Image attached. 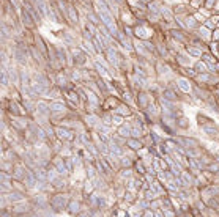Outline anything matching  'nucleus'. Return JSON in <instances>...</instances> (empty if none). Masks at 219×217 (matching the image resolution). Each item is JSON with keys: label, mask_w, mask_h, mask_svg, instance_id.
<instances>
[{"label": "nucleus", "mask_w": 219, "mask_h": 217, "mask_svg": "<svg viewBox=\"0 0 219 217\" xmlns=\"http://www.w3.org/2000/svg\"><path fill=\"white\" fill-rule=\"evenodd\" d=\"M21 19H22V25L26 29H33L36 25V20L33 19V16L30 14V11L26 7L21 8Z\"/></svg>", "instance_id": "nucleus-1"}, {"label": "nucleus", "mask_w": 219, "mask_h": 217, "mask_svg": "<svg viewBox=\"0 0 219 217\" xmlns=\"http://www.w3.org/2000/svg\"><path fill=\"white\" fill-rule=\"evenodd\" d=\"M27 173H29V170H27V168L26 167H24V164H16L14 165V170H13V178L16 179V181H24V178H26L27 176Z\"/></svg>", "instance_id": "nucleus-2"}, {"label": "nucleus", "mask_w": 219, "mask_h": 217, "mask_svg": "<svg viewBox=\"0 0 219 217\" xmlns=\"http://www.w3.org/2000/svg\"><path fill=\"white\" fill-rule=\"evenodd\" d=\"M3 195L7 197L8 203H13V205H16V203H21V201H24V200H26V197H24V194H22V192H17V190H11V192H8V194H3Z\"/></svg>", "instance_id": "nucleus-3"}, {"label": "nucleus", "mask_w": 219, "mask_h": 217, "mask_svg": "<svg viewBox=\"0 0 219 217\" xmlns=\"http://www.w3.org/2000/svg\"><path fill=\"white\" fill-rule=\"evenodd\" d=\"M54 167L57 168V172H58V175L60 176H68L69 175V170H68V167H66V164H65V159H60V157H55V160H54Z\"/></svg>", "instance_id": "nucleus-4"}, {"label": "nucleus", "mask_w": 219, "mask_h": 217, "mask_svg": "<svg viewBox=\"0 0 219 217\" xmlns=\"http://www.w3.org/2000/svg\"><path fill=\"white\" fill-rule=\"evenodd\" d=\"M200 128H202V131H203L208 137H211V138H216V137L219 135V129H217V128L214 126V123H211V121L202 124Z\"/></svg>", "instance_id": "nucleus-5"}, {"label": "nucleus", "mask_w": 219, "mask_h": 217, "mask_svg": "<svg viewBox=\"0 0 219 217\" xmlns=\"http://www.w3.org/2000/svg\"><path fill=\"white\" fill-rule=\"evenodd\" d=\"M63 195L62 194H58V195H54L52 197V200H51V206L54 208V209H66V200L65 198H62Z\"/></svg>", "instance_id": "nucleus-6"}, {"label": "nucleus", "mask_w": 219, "mask_h": 217, "mask_svg": "<svg viewBox=\"0 0 219 217\" xmlns=\"http://www.w3.org/2000/svg\"><path fill=\"white\" fill-rule=\"evenodd\" d=\"M66 16H68V20H71L72 24H77L79 17H77V10L74 8V5H66Z\"/></svg>", "instance_id": "nucleus-7"}, {"label": "nucleus", "mask_w": 219, "mask_h": 217, "mask_svg": "<svg viewBox=\"0 0 219 217\" xmlns=\"http://www.w3.org/2000/svg\"><path fill=\"white\" fill-rule=\"evenodd\" d=\"M55 132L58 134L57 137L63 142V140H72L74 138V135H72V132L69 131V129H65V128H57L55 129Z\"/></svg>", "instance_id": "nucleus-8"}, {"label": "nucleus", "mask_w": 219, "mask_h": 217, "mask_svg": "<svg viewBox=\"0 0 219 217\" xmlns=\"http://www.w3.org/2000/svg\"><path fill=\"white\" fill-rule=\"evenodd\" d=\"M49 109L54 113H60V112L66 110V104L63 101H52V102H49Z\"/></svg>", "instance_id": "nucleus-9"}, {"label": "nucleus", "mask_w": 219, "mask_h": 217, "mask_svg": "<svg viewBox=\"0 0 219 217\" xmlns=\"http://www.w3.org/2000/svg\"><path fill=\"white\" fill-rule=\"evenodd\" d=\"M134 33L139 36V39H140V41H148V39H150V36H151V33H150L148 30H145L142 25L136 27V29H134Z\"/></svg>", "instance_id": "nucleus-10"}, {"label": "nucleus", "mask_w": 219, "mask_h": 217, "mask_svg": "<svg viewBox=\"0 0 219 217\" xmlns=\"http://www.w3.org/2000/svg\"><path fill=\"white\" fill-rule=\"evenodd\" d=\"M131 131H133V128L129 126V124H126V123H123L120 128H118V134L117 135H120V137H123V138H128L129 135H131Z\"/></svg>", "instance_id": "nucleus-11"}, {"label": "nucleus", "mask_w": 219, "mask_h": 217, "mask_svg": "<svg viewBox=\"0 0 219 217\" xmlns=\"http://www.w3.org/2000/svg\"><path fill=\"white\" fill-rule=\"evenodd\" d=\"M66 209H68V212H69V214H74V215H77V214L81 212V205H79V201L69 200V205L66 206Z\"/></svg>", "instance_id": "nucleus-12"}, {"label": "nucleus", "mask_w": 219, "mask_h": 217, "mask_svg": "<svg viewBox=\"0 0 219 217\" xmlns=\"http://www.w3.org/2000/svg\"><path fill=\"white\" fill-rule=\"evenodd\" d=\"M126 143H128V147H129L133 151H139V150L143 147L142 142H140L139 138H134V137H133V138H128V140H126Z\"/></svg>", "instance_id": "nucleus-13"}, {"label": "nucleus", "mask_w": 219, "mask_h": 217, "mask_svg": "<svg viewBox=\"0 0 219 217\" xmlns=\"http://www.w3.org/2000/svg\"><path fill=\"white\" fill-rule=\"evenodd\" d=\"M177 85H178V88H180L181 91H184V93H189V91H191V84H189L188 79H183V77L177 79Z\"/></svg>", "instance_id": "nucleus-14"}, {"label": "nucleus", "mask_w": 219, "mask_h": 217, "mask_svg": "<svg viewBox=\"0 0 219 217\" xmlns=\"http://www.w3.org/2000/svg\"><path fill=\"white\" fill-rule=\"evenodd\" d=\"M161 14L164 16V19H165L167 22H174V13L170 11L167 7H161Z\"/></svg>", "instance_id": "nucleus-15"}, {"label": "nucleus", "mask_w": 219, "mask_h": 217, "mask_svg": "<svg viewBox=\"0 0 219 217\" xmlns=\"http://www.w3.org/2000/svg\"><path fill=\"white\" fill-rule=\"evenodd\" d=\"M194 69L197 71V74H203V72H208V71H210L205 61H197V63H196V68H194Z\"/></svg>", "instance_id": "nucleus-16"}, {"label": "nucleus", "mask_w": 219, "mask_h": 217, "mask_svg": "<svg viewBox=\"0 0 219 217\" xmlns=\"http://www.w3.org/2000/svg\"><path fill=\"white\" fill-rule=\"evenodd\" d=\"M188 54L194 55V57H202L203 55L202 49H199V47H196V46H188Z\"/></svg>", "instance_id": "nucleus-17"}, {"label": "nucleus", "mask_w": 219, "mask_h": 217, "mask_svg": "<svg viewBox=\"0 0 219 217\" xmlns=\"http://www.w3.org/2000/svg\"><path fill=\"white\" fill-rule=\"evenodd\" d=\"M199 38H202V39H205V41H208V39L211 38V35H210V30H208L205 25L199 29Z\"/></svg>", "instance_id": "nucleus-18"}, {"label": "nucleus", "mask_w": 219, "mask_h": 217, "mask_svg": "<svg viewBox=\"0 0 219 217\" xmlns=\"http://www.w3.org/2000/svg\"><path fill=\"white\" fill-rule=\"evenodd\" d=\"M197 22L199 20H196V17H194V16H186V27L189 29H196L197 27Z\"/></svg>", "instance_id": "nucleus-19"}, {"label": "nucleus", "mask_w": 219, "mask_h": 217, "mask_svg": "<svg viewBox=\"0 0 219 217\" xmlns=\"http://www.w3.org/2000/svg\"><path fill=\"white\" fill-rule=\"evenodd\" d=\"M115 113H118V115L123 116V113L129 115V113H131V110H129V107H128V106H118V107H117V110H115Z\"/></svg>", "instance_id": "nucleus-20"}, {"label": "nucleus", "mask_w": 219, "mask_h": 217, "mask_svg": "<svg viewBox=\"0 0 219 217\" xmlns=\"http://www.w3.org/2000/svg\"><path fill=\"white\" fill-rule=\"evenodd\" d=\"M95 68L96 69H98V72H100V74L103 76V77H109V74H107V69H106V66H101L98 61H96L95 63Z\"/></svg>", "instance_id": "nucleus-21"}, {"label": "nucleus", "mask_w": 219, "mask_h": 217, "mask_svg": "<svg viewBox=\"0 0 219 217\" xmlns=\"http://www.w3.org/2000/svg\"><path fill=\"white\" fill-rule=\"evenodd\" d=\"M57 84H58V87H65L66 85V79L63 77V72H58V74H57Z\"/></svg>", "instance_id": "nucleus-22"}, {"label": "nucleus", "mask_w": 219, "mask_h": 217, "mask_svg": "<svg viewBox=\"0 0 219 217\" xmlns=\"http://www.w3.org/2000/svg\"><path fill=\"white\" fill-rule=\"evenodd\" d=\"M68 99L72 102V104H77L79 102V98H77V93H74V91H71V93H68Z\"/></svg>", "instance_id": "nucleus-23"}, {"label": "nucleus", "mask_w": 219, "mask_h": 217, "mask_svg": "<svg viewBox=\"0 0 219 217\" xmlns=\"http://www.w3.org/2000/svg\"><path fill=\"white\" fill-rule=\"evenodd\" d=\"M172 36H174V39H178V41H181V43H184V41H186V38L181 35V32L174 30V32H172Z\"/></svg>", "instance_id": "nucleus-24"}, {"label": "nucleus", "mask_w": 219, "mask_h": 217, "mask_svg": "<svg viewBox=\"0 0 219 217\" xmlns=\"http://www.w3.org/2000/svg\"><path fill=\"white\" fill-rule=\"evenodd\" d=\"M131 135L134 137V138H139V137H142V128H133V131H131Z\"/></svg>", "instance_id": "nucleus-25"}, {"label": "nucleus", "mask_w": 219, "mask_h": 217, "mask_svg": "<svg viewBox=\"0 0 219 217\" xmlns=\"http://www.w3.org/2000/svg\"><path fill=\"white\" fill-rule=\"evenodd\" d=\"M120 176H121V178H129V176H131V170H129V168H128V170H126V168H123V170H121V173H120Z\"/></svg>", "instance_id": "nucleus-26"}, {"label": "nucleus", "mask_w": 219, "mask_h": 217, "mask_svg": "<svg viewBox=\"0 0 219 217\" xmlns=\"http://www.w3.org/2000/svg\"><path fill=\"white\" fill-rule=\"evenodd\" d=\"M121 98H123V101H125V102H131V101H133V99H131V93H129V91H125Z\"/></svg>", "instance_id": "nucleus-27"}, {"label": "nucleus", "mask_w": 219, "mask_h": 217, "mask_svg": "<svg viewBox=\"0 0 219 217\" xmlns=\"http://www.w3.org/2000/svg\"><path fill=\"white\" fill-rule=\"evenodd\" d=\"M143 217H155V211L153 209H145L143 211Z\"/></svg>", "instance_id": "nucleus-28"}, {"label": "nucleus", "mask_w": 219, "mask_h": 217, "mask_svg": "<svg viewBox=\"0 0 219 217\" xmlns=\"http://www.w3.org/2000/svg\"><path fill=\"white\" fill-rule=\"evenodd\" d=\"M211 38L217 43V41H219V30H214V32H213V35H211Z\"/></svg>", "instance_id": "nucleus-29"}, {"label": "nucleus", "mask_w": 219, "mask_h": 217, "mask_svg": "<svg viewBox=\"0 0 219 217\" xmlns=\"http://www.w3.org/2000/svg\"><path fill=\"white\" fill-rule=\"evenodd\" d=\"M142 2H145V3H147V2H148V3H150V0H142Z\"/></svg>", "instance_id": "nucleus-30"}, {"label": "nucleus", "mask_w": 219, "mask_h": 217, "mask_svg": "<svg viewBox=\"0 0 219 217\" xmlns=\"http://www.w3.org/2000/svg\"><path fill=\"white\" fill-rule=\"evenodd\" d=\"M217 176H219V172H217Z\"/></svg>", "instance_id": "nucleus-31"}]
</instances>
